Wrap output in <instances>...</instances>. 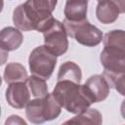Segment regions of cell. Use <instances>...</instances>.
I'll use <instances>...</instances> for the list:
<instances>
[{
    "mask_svg": "<svg viewBox=\"0 0 125 125\" xmlns=\"http://www.w3.org/2000/svg\"><path fill=\"white\" fill-rule=\"evenodd\" d=\"M52 95L67 112L78 114L91 106L92 103L87 97L83 85L69 80L57 82Z\"/></svg>",
    "mask_w": 125,
    "mask_h": 125,
    "instance_id": "1",
    "label": "cell"
},
{
    "mask_svg": "<svg viewBox=\"0 0 125 125\" xmlns=\"http://www.w3.org/2000/svg\"><path fill=\"white\" fill-rule=\"evenodd\" d=\"M44 45L57 57L63 55L68 49V39L64 25L55 18L49 19L41 28Z\"/></svg>",
    "mask_w": 125,
    "mask_h": 125,
    "instance_id": "2",
    "label": "cell"
},
{
    "mask_svg": "<svg viewBox=\"0 0 125 125\" xmlns=\"http://www.w3.org/2000/svg\"><path fill=\"white\" fill-rule=\"evenodd\" d=\"M62 23L66 34L83 46L95 47L103 41V32L97 26L90 23L88 20L78 22H70L64 20Z\"/></svg>",
    "mask_w": 125,
    "mask_h": 125,
    "instance_id": "3",
    "label": "cell"
},
{
    "mask_svg": "<svg viewBox=\"0 0 125 125\" xmlns=\"http://www.w3.org/2000/svg\"><path fill=\"white\" fill-rule=\"evenodd\" d=\"M57 64V56L53 54L45 45L33 49L28 57L29 70L32 75L48 80Z\"/></svg>",
    "mask_w": 125,
    "mask_h": 125,
    "instance_id": "4",
    "label": "cell"
},
{
    "mask_svg": "<svg viewBox=\"0 0 125 125\" xmlns=\"http://www.w3.org/2000/svg\"><path fill=\"white\" fill-rule=\"evenodd\" d=\"M104 73L124 74L125 73V48L117 46H104L100 56Z\"/></svg>",
    "mask_w": 125,
    "mask_h": 125,
    "instance_id": "5",
    "label": "cell"
},
{
    "mask_svg": "<svg viewBox=\"0 0 125 125\" xmlns=\"http://www.w3.org/2000/svg\"><path fill=\"white\" fill-rule=\"evenodd\" d=\"M83 88L92 104L104 101L108 97L110 90L106 79L102 74L90 76L85 84H83Z\"/></svg>",
    "mask_w": 125,
    "mask_h": 125,
    "instance_id": "6",
    "label": "cell"
},
{
    "mask_svg": "<svg viewBox=\"0 0 125 125\" xmlns=\"http://www.w3.org/2000/svg\"><path fill=\"white\" fill-rule=\"evenodd\" d=\"M7 103L14 108L21 109L30 101V92L26 82H14L6 89Z\"/></svg>",
    "mask_w": 125,
    "mask_h": 125,
    "instance_id": "7",
    "label": "cell"
},
{
    "mask_svg": "<svg viewBox=\"0 0 125 125\" xmlns=\"http://www.w3.org/2000/svg\"><path fill=\"white\" fill-rule=\"evenodd\" d=\"M22 41V33L17 27L6 26L0 30V47L7 52L19 49Z\"/></svg>",
    "mask_w": 125,
    "mask_h": 125,
    "instance_id": "8",
    "label": "cell"
},
{
    "mask_svg": "<svg viewBox=\"0 0 125 125\" xmlns=\"http://www.w3.org/2000/svg\"><path fill=\"white\" fill-rule=\"evenodd\" d=\"M88 0H66L64 6L65 21L70 22H78L87 20Z\"/></svg>",
    "mask_w": 125,
    "mask_h": 125,
    "instance_id": "9",
    "label": "cell"
},
{
    "mask_svg": "<svg viewBox=\"0 0 125 125\" xmlns=\"http://www.w3.org/2000/svg\"><path fill=\"white\" fill-rule=\"evenodd\" d=\"M119 14H121L120 9L112 0L98 3L96 8V17L104 24L113 23L118 19Z\"/></svg>",
    "mask_w": 125,
    "mask_h": 125,
    "instance_id": "10",
    "label": "cell"
},
{
    "mask_svg": "<svg viewBox=\"0 0 125 125\" xmlns=\"http://www.w3.org/2000/svg\"><path fill=\"white\" fill-rule=\"evenodd\" d=\"M58 0H26L25 3L35 12V14L43 21H46L52 18V13L57 6Z\"/></svg>",
    "mask_w": 125,
    "mask_h": 125,
    "instance_id": "11",
    "label": "cell"
},
{
    "mask_svg": "<svg viewBox=\"0 0 125 125\" xmlns=\"http://www.w3.org/2000/svg\"><path fill=\"white\" fill-rule=\"evenodd\" d=\"M28 77L25 67L19 62H10L4 69L3 78L7 84L14 82H25Z\"/></svg>",
    "mask_w": 125,
    "mask_h": 125,
    "instance_id": "12",
    "label": "cell"
},
{
    "mask_svg": "<svg viewBox=\"0 0 125 125\" xmlns=\"http://www.w3.org/2000/svg\"><path fill=\"white\" fill-rule=\"evenodd\" d=\"M82 78V71L78 64L73 62H63L58 72V81L60 80H69L74 83L80 84Z\"/></svg>",
    "mask_w": 125,
    "mask_h": 125,
    "instance_id": "13",
    "label": "cell"
},
{
    "mask_svg": "<svg viewBox=\"0 0 125 125\" xmlns=\"http://www.w3.org/2000/svg\"><path fill=\"white\" fill-rule=\"evenodd\" d=\"M61 111L62 106L56 101L52 93H48L46 96L42 97V114L45 122L58 118Z\"/></svg>",
    "mask_w": 125,
    "mask_h": 125,
    "instance_id": "14",
    "label": "cell"
},
{
    "mask_svg": "<svg viewBox=\"0 0 125 125\" xmlns=\"http://www.w3.org/2000/svg\"><path fill=\"white\" fill-rule=\"evenodd\" d=\"M67 123H75V124H96L100 125L103 123V116L102 113L96 108L88 107L84 111L78 113L76 116L72 117L71 119L64 122Z\"/></svg>",
    "mask_w": 125,
    "mask_h": 125,
    "instance_id": "15",
    "label": "cell"
},
{
    "mask_svg": "<svg viewBox=\"0 0 125 125\" xmlns=\"http://www.w3.org/2000/svg\"><path fill=\"white\" fill-rule=\"evenodd\" d=\"M25 115L27 120L31 123L42 124L45 122L42 114V98H36L26 104Z\"/></svg>",
    "mask_w": 125,
    "mask_h": 125,
    "instance_id": "16",
    "label": "cell"
},
{
    "mask_svg": "<svg viewBox=\"0 0 125 125\" xmlns=\"http://www.w3.org/2000/svg\"><path fill=\"white\" fill-rule=\"evenodd\" d=\"M25 82L28 86L30 94L33 97L42 98L48 94V85H47L45 79L35 76V75H31V76L27 77Z\"/></svg>",
    "mask_w": 125,
    "mask_h": 125,
    "instance_id": "17",
    "label": "cell"
},
{
    "mask_svg": "<svg viewBox=\"0 0 125 125\" xmlns=\"http://www.w3.org/2000/svg\"><path fill=\"white\" fill-rule=\"evenodd\" d=\"M104 46H117L125 48V33L122 29H114L103 37Z\"/></svg>",
    "mask_w": 125,
    "mask_h": 125,
    "instance_id": "18",
    "label": "cell"
},
{
    "mask_svg": "<svg viewBox=\"0 0 125 125\" xmlns=\"http://www.w3.org/2000/svg\"><path fill=\"white\" fill-rule=\"evenodd\" d=\"M6 124H15V123H20V124H23V125H26V122L21 119L19 115H11L5 122Z\"/></svg>",
    "mask_w": 125,
    "mask_h": 125,
    "instance_id": "19",
    "label": "cell"
},
{
    "mask_svg": "<svg viewBox=\"0 0 125 125\" xmlns=\"http://www.w3.org/2000/svg\"><path fill=\"white\" fill-rule=\"evenodd\" d=\"M8 58H9L8 52L5 51V50H3V49L0 47V66L6 63V62L8 61Z\"/></svg>",
    "mask_w": 125,
    "mask_h": 125,
    "instance_id": "20",
    "label": "cell"
},
{
    "mask_svg": "<svg viewBox=\"0 0 125 125\" xmlns=\"http://www.w3.org/2000/svg\"><path fill=\"white\" fill-rule=\"evenodd\" d=\"M112 1L118 6V8L120 9L121 14L124 13V0H112Z\"/></svg>",
    "mask_w": 125,
    "mask_h": 125,
    "instance_id": "21",
    "label": "cell"
},
{
    "mask_svg": "<svg viewBox=\"0 0 125 125\" xmlns=\"http://www.w3.org/2000/svg\"><path fill=\"white\" fill-rule=\"evenodd\" d=\"M3 7H4V0H0V13L3 10Z\"/></svg>",
    "mask_w": 125,
    "mask_h": 125,
    "instance_id": "22",
    "label": "cell"
},
{
    "mask_svg": "<svg viewBox=\"0 0 125 125\" xmlns=\"http://www.w3.org/2000/svg\"><path fill=\"white\" fill-rule=\"evenodd\" d=\"M105 1H108V0H98L99 3H101V2H105Z\"/></svg>",
    "mask_w": 125,
    "mask_h": 125,
    "instance_id": "23",
    "label": "cell"
},
{
    "mask_svg": "<svg viewBox=\"0 0 125 125\" xmlns=\"http://www.w3.org/2000/svg\"><path fill=\"white\" fill-rule=\"evenodd\" d=\"M1 84H2V78H1V76H0V86H1Z\"/></svg>",
    "mask_w": 125,
    "mask_h": 125,
    "instance_id": "24",
    "label": "cell"
},
{
    "mask_svg": "<svg viewBox=\"0 0 125 125\" xmlns=\"http://www.w3.org/2000/svg\"><path fill=\"white\" fill-rule=\"evenodd\" d=\"M0 115H1V106H0Z\"/></svg>",
    "mask_w": 125,
    "mask_h": 125,
    "instance_id": "25",
    "label": "cell"
}]
</instances>
